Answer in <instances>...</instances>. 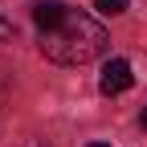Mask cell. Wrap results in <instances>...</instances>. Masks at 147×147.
Returning a JSON list of instances; mask_svg holds the SVG:
<instances>
[{
	"mask_svg": "<svg viewBox=\"0 0 147 147\" xmlns=\"http://www.w3.org/2000/svg\"><path fill=\"white\" fill-rule=\"evenodd\" d=\"M94 8L102 16H119V12H127V0H94Z\"/></svg>",
	"mask_w": 147,
	"mask_h": 147,
	"instance_id": "obj_4",
	"label": "cell"
},
{
	"mask_svg": "<svg viewBox=\"0 0 147 147\" xmlns=\"http://www.w3.org/2000/svg\"><path fill=\"white\" fill-rule=\"evenodd\" d=\"M25 147H49V143H45V139H29Z\"/></svg>",
	"mask_w": 147,
	"mask_h": 147,
	"instance_id": "obj_6",
	"label": "cell"
},
{
	"mask_svg": "<svg viewBox=\"0 0 147 147\" xmlns=\"http://www.w3.org/2000/svg\"><path fill=\"white\" fill-rule=\"evenodd\" d=\"M65 12H69V4H61V0H41V4L33 8V21H37L41 33H53V29L65 21Z\"/></svg>",
	"mask_w": 147,
	"mask_h": 147,
	"instance_id": "obj_3",
	"label": "cell"
},
{
	"mask_svg": "<svg viewBox=\"0 0 147 147\" xmlns=\"http://www.w3.org/2000/svg\"><path fill=\"white\" fill-rule=\"evenodd\" d=\"M0 41H16V25L8 21L4 12H0Z\"/></svg>",
	"mask_w": 147,
	"mask_h": 147,
	"instance_id": "obj_5",
	"label": "cell"
},
{
	"mask_svg": "<svg viewBox=\"0 0 147 147\" xmlns=\"http://www.w3.org/2000/svg\"><path fill=\"white\" fill-rule=\"evenodd\" d=\"M135 82V74H131V61H123V57H110L102 65V78H98V90L110 98V94H123V90H131Z\"/></svg>",
	"mask_w": 147,
	"mask_h": 147,
	"instance_id": "obj_2",
	"label": "cell"
},
{
	"mask_svg": "<svg viewBox=\"0 0 147 147\" xmlns=\"http://www.w3.org/2000/svg\"><path fill=\"white\" fill-rule=\"evenodd\" d=\"M90 147H110V143H90Z\"/></svg>",
	"mask_w": 147,
	"mask_h": 147,
	"instance_id": "obj_8",
	"label": "cell"
},
{
	"mask_svg": "<svg viewBox=\"0 0 147 147\" xmlns=\"http://www.w3.org/2000/svg\"><path fill=\"white\" fill-rule=\"evenodd\" d=\"M139 127H143V131H147V110H143V115H139Z\"/></svg>",
	"mask_w": 147,
	"mask_h": 147,
	"instance_id": "obj_7",
	"label": "cell"
},
{
	"mask_svg": "<svg viewBox=\"0 0 147 147\" xmlns=\"http://www.w3.org/2000/svg\"><path fill=\"white\" fill-rule=\"evenodd\" d=\"M106 45H110L106 29L94 21V16L78 12V8H69L65 21L53 33H41V53L49 61H57V65H86V61L102 57Z\"/></svg>",
	"mask_w": 147,
	"mask_h": 147,
	"instance_id": "obj_1",
	"label": "cell"
}]
</instances>
